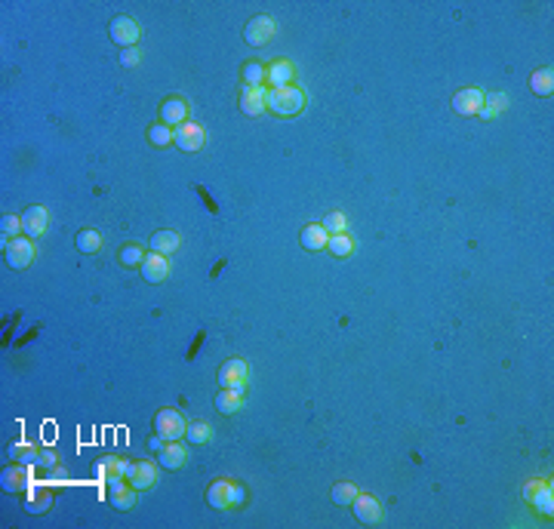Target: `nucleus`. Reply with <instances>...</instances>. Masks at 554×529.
I'll use <instances>...</instances> for the list:
<instances>
[{
	"label": "nucleus",
	"instance_id": "f8f14e48",
	"mask_svg": "<svg viewBox=\"0 0 554 529\" xmlns=\"http://www.w3.org/2000/svg\"><path fill=\"white\" fill-rule=\"evenodd\" d=\"M126 483H130L133 489L158 486V468H154L151 462H133L130 468H126Z\"/></svg>",
	"mask_w": 554,
	"mask_h": 529
},
{
	"label": "nucleus",
	"instance_id": "f704fd0d",
	"mask_svg": "<svg viewBox=\"0 0 554 529\" xmlns=\"http://www.w3.org/2000/svg\"><path fill=\"white\" fill-rule=\"evenodd\" d=\"M142 262H145V252L139 247H123L120 250V264H126V268H142Z\"/></svg>",
	"mask_w": 554,
	"mask_h": 529
},
{
	"label": "nucleus",
	"instance_id": "0eeeda50",
	"mask_svg": "<svg viewBox=\"0 0 554 529\" xmlns=\"http://www.w3.org/2000/svg\"><path fill=\"white\" fill-rule=\"evenodd\" d=\"M111 41L120 46V50H130V46L139 43V22L133 16H118L111 22Z\"/></svg>",
	"mask_w": 554,
	"mask_h": 529
},
{
	"label": "nucleus",
	"instance_id": "ddd939ff",
	"mask_svg": "<svg viewBox=\"0 0 554 529\" xmlns=\"http://www.w3.org/2000/svg\"><path fill=\"white\" fill-rule=\"evenodd\" d=\"M352 511L357 514V520L366 523V526H376L379 520H382V505H379L373 495H361V493H357V498L352 502Z\"/></svg>",
	"mask_w": 554,
	"mask_h": 529
},
{
	"label": "nucleus",
	"instance_id": "4468645a",
	"mask_svg": "<svg viewBox=\"0 0 554 529\" xmlns=\"http://www.w3.org/2000/svg\"><path fill=\"white\" fill-rule=\"evenodd\" d=\"M160 123H167V126H182V123H188V102L179 99V96H173V99H167L160 105Z\"/></svg>",
	"mask_w": 554,
	"mask_h": 529
},
{
	"label": "nucleus",
	"instance_id": "c756f323",
	"mask_svg": "<svg viewBox=\"0 0 554 529\" xmlns=\"http://www.w3.org/2000/svg\"><path fill=\"white\" fill-rule=\"evenodd\" d=\"M354 498H357V486L352 483V480H342V483L333 486V502L336 505H352Z\"/></svg>",
	"mask_w": 554,
	"mask_h": 529
},
{
	"label": "nucleus",
	"instance_id": "f3484780",
	"mask_svg": "<svg viewBox=\"0 0 554 529\" xmlns=\"http://www.w3.org/2000/svg\"><path fill=\"white\" fill-rule=\"evenodd\" d=\"M265 93L268 90H262V86H244V93H240V111L250 114V117H259L268 108Z\"/></svg>",
	"mask_w": 554,
	"mask_h": 529
},
{
	"label": "nucleus",
	"instance_id": "cd10ccee",
	"mask_svg": "<svg viewBox=\"0 0 554 529\" xmlns=\"http://www.w3.org/2000/svg\"><path fill=\"white\" fill-rule=\"evenodd\" d=\"M508 108V96L505 93H496L493 99H483V108H481V114L478 117H483V120H493L499 111H505Z\"/></svg>",
	"mask_w": 554,
	"mask_h": 529
},
{
	"label": "nucleus",
	"instance_id": "9b49d317",
	"mask_svg": "<svg viewBox=\"0 0 554 529\" xmlns=\"http://www.w3.org/2000/svg\"><path fill=\"white\" fill-rule=\"evenodd\" d=\"M275 31H277L275 19H271V16H256V19H252V22L247 25L244 37H247L250 46H265L271 37H275Z\"/></svg>",
	"mask_w": 554,
	"mask_h": 529
},
{
	"label": "nucleus",
	"instance_id": "ea45409f",
	"mask_svg": "<svg viewBox=\"0 0 554 529\" xmlns=\"http://www.w3.org/2000/svg\"><path fill=\"white\" fill-rule=\"evenodd\" d=\"M163 443H167V440H163L160 434H158V437H151V440H148V446L154 449V453H160V449H163Z\"/></svg>",
	"mask_w": 554,
	"mask_h": 529
},
{
	"label": "nucleus",
	"instance_id": "c9c22d12",
	"mask_svg": "<svg viewBox=\"0 0 554 529\" xmlns=\"http://www.w3.org/2000/svg\"><path fill=\"white\" fill-rule=\"evenodd\" d=\"M0 231H4V240H13L19 231H22V215H4L0 222Z\"/></svg>",
	"mask_w": 554,
	"mask_h": 529
},
{
	"label": "nucleus",
	"instance_id": "dca6fc26",
	"mask_svg": "<svg viewBox=\"0 0 554 529\" xmlns=\"http://www.w3.org/2000/svg\"><path fill=\"white\" fill-rule=\"evenodd\" d=\"M139 271L148 283H160V280H167V274H170V262H167V256H160V252H151V256H145Z\"/></svg>",
	"mask_w": 554,
	"mask_h": 529
},
{
	"label": "nucleus",
	"instance_id": "1a4fd4ad",
	"mask_svg": "<svg viewBox=\"0 0 554 529\" xmlns=\"http://www.w3.org/2000/svg\"><path fill=\"white\" fill-rule=\"evenodd\" d=\"M219 385L228 391H244L247 385V364L240 357H231L228 364H222L219 369Z\"/></svg>",
	"mask_w": 554,
	"mask_h": 529
},
{
	"label": "nucleus",
	"instance_id": "2eb2a0df",
	"mask_svg": "<svg viewBox=\"0 0 554 529\" xmlns=\"http://www.w3.org/2000/svg\"><path fill=\"white\" fill-rule=\"evenodd\" d=\"M46 225H50V212H46V207H28L22 212V231L28 234V237H41V234L46 231Z\"/></svg>",
	"mask_w": 554,
	"mask_h": 529
},
{
	"label": "nucleus",
	"instance_id": "58836bf2",
	"mask_svg": "<svg viewBox=\"0 0 554 529\" xmlns=\"http://www.w3.org/2000/svg\"><path fill=\"white\" fill-rule=\"evenodd\" d=\"M139 58H142V56H139V50H135V46H130V50L120 53V62H123L126 68H135V65H139Z\"/></svg>",
	"mask_w": 554,
	"mask_h": 529
},
{
	"label": "nucleus",
	"instance_id": "bb28decb",
	"mask_svg": "<svg viewBox=\"0 0 554 529\" xmlns=\"http://www.w3.org/2000/svg\"><path fill=\"white\" fill-rule=\"evenodd\" d=\"M173 135H176V130L167 123H154L151 130H148V142L154 145V148H167V145H173Z\"/></svg>",
	"mask_w": 554,
	"mask_h": 529
},
{
	"label": "nucleus",
	"instance_id": "6ab92c4d",
	"mask_svg": "<svg viewBox=\"0 0 554 529\" xmlns=\"http://www.w3.org/2000/svg\"><path fill=\"white\" fill-rule=\"evenodd\" d=\"M111 505L118 508V511H133V505H135V489L126 483V477L120 480H111Z\"/></svg>",
	"mask_w": 554,
	"mask_h": 529
},
{
	"label": "nucleus",
	"instance_id": "393cba45",
	"mask_svg": "<svg viewBox=\"0 0 554 529\" xmlns=\"http://www.w3.org/2000/svg\"><path fill=\"white\" fill-rule=\"evenodd\" d=\"M126 468H130V465H126L123 458H118V456H108V458H102V465H99V474H102V477H105V480H108V483H111V480H120V477H126Z\"/></svg>",
	"mask_w": 554,
	"mask_h": 529
},
{
	"label": "nucleus",
	"instance_id": "aec40b11",
	"mask_svg": "<svg viewBox=\"0 0 554 529\" xmlns=\"http://www.w3.org/2000/svg\"><path fill=\"white\" fill-rule=\"evenodd\" d=\"M265 81L271 83V90L275 86H289V81H293V62H287V58H277V62H271L265 68Z\"/></svg>",
	"mask_w": 554,
	"mask_h": 529
},
{
	"label": "nucleus",
	"instance_id": "4be33fe9",
	"mask_svg": "<svg viewBox=\"0 0 554 529\" xmlns=\"http://www.w3.org/2000/svg\"><path fill=\"white\" fill-rule=\"evenodd\" d=\"M240 406H244V391L222 388L219 394H216V409H219L222 416H235V413H240Z\"/></svg>",
	"mask_w": 554,
	"mask_h": 529
},
{
	"label": "nucleus",
	"instance_id": "9d476101",
	"mask_svg": "<svg viewBox=\"0 0 554 529\" xmlns=\"http://www.w3.org/2000/svg\"><path fill=\"white\" fill-rule=\"evenodd\" d=\"M0 483H4L6 493H28V486H31V468L28 465H9L4 468V474H0Z\"/></svg>",
	"mask_w": 554,
	"mask_h": 529
},
{
	"label": "nucleus",
	"instance_id": "f03ea898",
	"mask_svg": "<svg viewBox=\"0 0 554 529\" xmlns=\"http://www.w3.org/2000/svg\"><path fill=\"white\" fill-rule=\"evenodd\" d=\"M244 486L235 483V480H216V483H210L207 489V502L216 508V511H231V508L244 505Z\"/></svg>",
	"mask_w": 554,
	"mask_h": 529
},
{
	"label": "nucleus",
	"instance_id": "39448f33",
	"mask_svg": "<svg viewBox=\"0 0 554 529\" xmlns=\"http://www.w3.org/2000/svg\"><path fill=\"white\" fill-rule=\"evenodd\" d=\"M173 145H179V151H200L203 145H207V130H203L200 123H194V120H188V123H182V126H176V135H173Z\"/></svg>",
	"mask_w": 554,
	"mask_h": 529
},
{
	"label": "nucleus",
	"instance_id": "5701e85b",
	"mask_svg": "<svg viewBox=\"0 0 554 529\" xmlns=\"http://www.w3.org/2000/svg\"><path fill=\"white\" fill-rule=\"evenodd\" d=\"M182 247V237L176 231H154L151 237V252H160V256H170V252H176Z\"/></svg>",
	"mask_w": 554,
	"mask_h": 529
},
{
	"label": "nucleus",
	"instance_id": "473e14b6",
	"mask_svg": "<svg viewBox=\"0 0 554 529\" xmlns=\"http://www.w3.org/2000/svg\"><path fill=\"white\" fill-rule=\"evenodd\" d=\"M265 65H259V62H247L244 65V86H262V81H265Z\"/></svg>",
	"mask_w": 554,
	"mask_h": 529
},
{
	"label": "nucleus",
	"instance_id": "72a5a7b5",
	"mask_svg": "<svg viewBox=\"0 0 554 529\" xmlns=\"http://www.w3.org/2000/svg\"><path fill=\"white\" fill-rule=\"evenodd\" d=\"M50 505H53L50 493H28V511L31 514H43Z\"/></svg>",
	"mask_w": 554,
	"mask_h": 529
},
{
	"label": "nucleus",
	"instance_id": "e433bc0d",
	"mask_svg": "<svg viewBox=\"0 0 554 529\" xmlns=\"http://www.w3.org/2000/svg\"><path fill=\"white\" fill-rule=\"evenodd\" d=\"M345 215L342 212H329L327 219H324V228H327V234L333 237V234H345Z\"/></svg>",
	"mask_w": 554,
	"mask_h": 529
},
{
	"label": "nucleus",
	"instance_id": "2f4dec72",
	"mask_svg": "<svg viewBox=\"0 0 554 529\" xmlns=\"http://www.w3.org/2000/svg\"><path fill=\"white\" fill-rule=\"evenodd\" d=\"M185 437H188L191 443H210V440H212V425L194 422V425H188V431H185Z\"/></svg>",
	"mask_w": 554,
	"mask_h": 529
},
{
	"label": "nucleus",
	"instance_id": "c85d7f7f",
	"mask_svg": "<svg viewBox=\"0 0 554 529\" xmlns=\"http://www.w3.org/2000/svg\"><path fill=\"white\" fill-rule=\"evenodd\" d=\"M37 449L31 446V443H16V446H9V458L13 462H22V465H34L37 462Z\"/></svg>",
	"mask_w": 554,
	"mask_h": 529
},
{
	"label": "nucleus",
	"instance_id": "a211bd4d",
	"mask_svg": "<svg viewBox=\"0 0 554 529\" xmlns=\"http://www.w3.org/2000/svg\"><path fill=\"white\" fill-rule=\"evenodd\" d=\"M158 458H160L163 468H170V471H179V468H185V462H188V453H185V446L179 443V440H167V443H163V449L158 453Z\"/></svg>",
	"mask_w": 554,
	"mask_h": 529
},
{
	"label": "nucleus",
	"instance_id": "b1692460",
	"mask_svg": "<svg viewBox=\"0 0 554 529\" xmlns=\"http://www.w3.org/2000/svg\"><path fill=\"white\" fill-rule=\"evenodd\" d=\"M530 86L536 96H551L554 93V71L551 68H536L530 77Z\"/></svg>",
	"mask_w": 554,
	"mask_h": 529
},
{
	"label": "nucleus",
	"instance_id": "4c0bfd02",
	"mask_svg": "<svg viewBox=\"0 0 554 529\" xmlns=\"http://www.w3.org/2000/svg\"><path fill=\"white\" fill-rule=\"evenodd\" d=\"M34 465L41 468L43 474H53V471H59V456H56V453H41Z\"/></svg>",
	"mask_w": 554,
	"mask_h": 529
},
{
	"label": "nucleus",
	"instance_id": "f257e3e1",
	"mask_svg": "<svg viewBox=\"0 0 554 529\" xmlns=\"http://www.w3.org/2000/svg\"><path fill=\"white\" fill-rule=\"evenodd\" d=\"M265 105L268 111H275L280 117H293L305 108V93L296 90V86H275V90L265 93Z\"/></svg>",
	"mask_w": 554,
	"mask_h": 529
},
{
	"label": "nucleus",
	"instance_id": "6e6552de",
	"mask_svg": "<svg viewBox=\"0 0 554 529\" xmlns=\"http://www.w3.org/2000/svg\"><path fill=\"white\" fill-rule=\"evenodd\" d=\"M483 99H487V93L483 90H478V86H465V90H459L453 96V111L465 114V117H474V114H481Z\"/></svg>",
	"mask_w": 554,
	"mask_h": 529
},
{
	"label": "nucleus",
	"instance_id": "a878e982",
	"mask_svg": "<svg viewBox=\"0 0 554 529\" xmlns=\"http://www.w3.org/2000/svg\"><path fill=\"white\" fill-rule=\"evenodd\" d=\"M74 243H77V250H81V252H99L102 250V234L93 231V228H83L74 237Z\"/></svg>",
	"mask_w": 554,
	"mask_h": 529
},
{
	"label": "nucleus",
	"instance_id": "412c9836",
	"mask_svg": "<svg viewBox=\"0 0 554 529\" xmlns=\"http://www.w3.org/2000/svg\"><path fill=\"white\" fill-rule=\"evenodd\" d=\"M302 247L311 250V252H320V250H327V243H329V234L324 225H305L302 228Z\"/></svg>",
	"mask_w": 554,
	"mask_h": 529
},
{
	"label": "nucleus",
	"instance_id": "20e7f679",
	"mask_svg": "<svg viewBox=\"0 0 554 529\" xmlns=\"http://www.w3.org/2000/svg\"><path fill=\"white\" fill-rule=\"evenodd\" d=\"M154 431H158L163 440H179V437H185V431H188V422H185V416L179 409H160L158 418H154Z\"/></svg>",
	"mask_w": 554,
	"mask_h": 529
},
{
	"label": "nucleus",
	"instance_id": "7ed1b4c3",
	"mask_svg": "<svg viewBox=\"0 0 554 529\" xmlns=\"http://www.w3.org/2000/svg\"><path fill=\"white\" fill-rule=\"evenodd\" d=\"M523 498L536 508V514H542V517L554 514V489L545 480H530V483L523 486Z\"/></svg>",
	"mask_w": 554,
	"mask_h": 529
},
{
	"label": "nucleus",
	"instance_id": "7c9ffc66",
	"mask_svg": "<svg viewBox=\"0 0 554 529\" xmlns=\"http://www.w3.org/2000/svg\"><path fill=\"white\" fill-rule=\"evenodd\" d=\"M327 247H329L333 256H352V252H354V240L348 237V234H333Z\"/></svg>",
	"mask_w": 554,
	"mask_h": 529
},
{
	"label": "nucleus",
	"instance_id": "423d86ee",
	"mask_svg": "<svg viewBox=\"0 0 554 529\" xmlns=\"http://www.w3.org/2000/svg\"><path fill=\"white\" fill-rule=\"evenodd\" d=\"M4 256H6V264L9 268H16V271H22L28 268V264L34 262V243L31 240H25V237H13L4 247Z\"/></svg>",
	"mask_w": 554,
	"mask_h": 529
}]
</instances>
